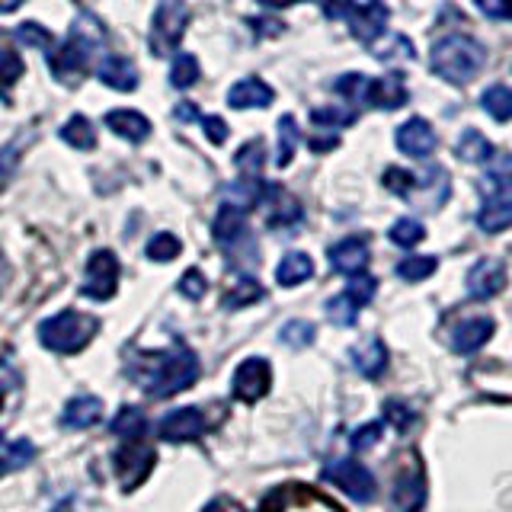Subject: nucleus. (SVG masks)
<instances>
[{"instance_id":"4d7b16f0","label":"nucleus","mask_w":512,"mask_h":512,"mask_svg":"<svg viewBox=\"0 0 512 512\" xmlns=\"http://www.w3.org/2000/svg\"><path fill=\"white\" fill-rule=\"evenodd\" d=\"M352 7H356V0H324V16H330V20H346Z\"/></svg>"},{"instance_id":"603ef678","label":"nucleus","mask_w":512,"mask_h":512,"mask_svg":"<svg viewBox=\"0 0 512 512\" xmlns=\"http://www.w3.org/2000/svg\"><path fill=\"white\" fill-rule=\"evenodd\" d=\"M208 292V279L199 269H186V276L180 279V295H186L189 301H199Z\"/></svg>"},{"instance_id":"f8f14e48","label":"nucleus","mask_w":512,"mask_h":512,"mask_svg":"<svg viewBox=\"0 0 512 512\" xmlns=\"http://www.w3.org/2000/svg\"><path fill=\"white\" fill-rule=\"evenodd\" d=\"M394 138H397V148L404 151L407 157H413V160H426V157H432L436 154V148H439V138H436V128H432L426 119H407L404 125L397 128L394 132Z\"/></svg>"},{"instance_id":"9b49d317","label":"nucleus","mask_w":512,"mask_h":512,"mask_svg":"<svg viewBox=\"0 0 512 512\" xmlns=\"http://www.w3.org/2000/svg\"><path fill=\"white\" fill-rule=\"evenodd\" d=\"M208 420L199 407H180V410H170L164 420L157 426V436L164 442H196L205 436Z\"/></svg>"},{"instance_id":"412c9836","label":"nucleus","mask_w":512,"mask_h":512,"mask_svg":"<svg viewBox=\"0 0 512 512\" xmlns=\"http://www.w3.org/2000/svg\"><path fill=\"white\" fill-rule=\"evenodd\" d=\"M349 359H352V365H356L359 375L375 381L384 375V368H388V349H384V343L378 340V336H368V340H362L359 346H352Z\"/></svg>"},{"instance_id":"7ed1b4c3","label":"nucleus","mask_w":512,"mask_h":512,"mask_svg":"<svg viewBox=\"0 0 512 512\" xmlns=\"http://www.w3.org/2000/svg\"><path fill=\"white\" fill-rule=\"evenodd\" d=\"M96 336V320L80 311H61L55 317H45L39 324V340L45 349L58 356H74Z\"/></svg>"},{"instance_id":"3c124183","label":"nucleus","mask_w":512,"mask_h":512,"mask_svg":"<svg viewBox=\"0 0 512 512\" xmlns=\"http://www.w3.org/2000/svg\"><path fill=\"white\" fill-rule=\"evenodd\" d=\"M16 39H20L23 45H36V48H48V42H55L52 32L39 23H23L20 29H16Z\"/></svg>"},{"instance_id":"39448f33","label":"nucleus","mask_w":512,"mask_h":512,"mask_svg":"<svg viewBox=\"0 0 512 512\" xmlns=\"http://www.w3.org/2000/svg\"><path fill=\"white\" fill-rule=\"evenodd\" d=\"M119 288V260L112 250H93L87 260L84 282H80V295L90 301H109Z\"/></svg>"},{"instance_id":"bf43d9fd","label":"nucleus","mask_w":512,"mask_h":512,"mask_svg":"<svg viewBox=\"0 0 512 512\" xmlns=\"http://www.w3.org/2000/svg\"><path fill=\"white\" fill-rule=\"evenodd\" d=\"M173 119L176 122H196L202 116H199V106L196 103H180V106L173 109Z\"/></svg>"},{"instance_id":"a211bd4d","label":"nucleus","mask_w":512,"mask_h":512,"mask_svg":"<svg viewBox=\"0 0 512 512\" xmlns=\"http://www.w3.org/2000/svg\"><path fill=\"white\" fill-rule=\"evenodd\" d=\"M263 202L269 205V212H266L269 228L282 231V228H292V224L301 221V202L295 196H288L282 186H266Z\"/></svg>"},{"instance_id":"58836bf2","label":"nucleus","mask_w":512,"mask_h":512,"mask_svg":"<svg viewBox=\"0 0 512 512\" xmlns=\"http://www.w3.org/2000/svg\"><path fill=\"white\" fill-rule=\"evenodd\" d=\"M359 304L352 301L346 292H340V295H333L330 301H327V317L333 320L336 327H356V320H359Z\"/></svg>"},{"instance_id":"cd10ccee","label":"nucleus","mask_w":512,"mask_h":512,"mask_svg":"<svg viewBox=\"0 0 512 512\" xmlns=\"http://www.w3.org/2000/svg\"><path fill=\"white\" fill-rule=\"evenodd\" d=\"M455 154L464 160V164H487L493 157V144L487 141L484 132H477V128H464L455 144Z\"/></svg>"},{"instance_id":"0eeeda50","label":"nucleus","mask_w":512,"mask_h":512,"mask_svg":"<svg viewBox=\"0 0 512 512\" xmlns=\"http://www.w3.org/2000/svg\"><path fill=\"white\" fill-rule=\"evenodd\" d=\"M90 58H93V48L84 45L80 39H74V36H68L52 55H48V61H52V74L61 80V84H68V87H74L77 80L87 77Z\"/></svg>"},{"instance_id":"052dcab7","label":"nucleus","mask_w":512,"mask_h":512,"mask_svg":"<svg viewBox=\"0 0 512 512\" xmlns=\"http://www.w3.org/2000/svg\"><path fill=\"white\" fill-rule=\"evenodd\" d=\"M202 512H244V509H240V503H234L231 496H218V500H212Z\"/></svg>"},{"instance_id":"473e14b6","label":"nucleus","mask_w":512,"mask_h":512,"mask_svg":"<svg viewBox=\"0 0 512 512\" xmlns=\"http://www.w3.org/2000/svg\"><path fill=\"white\" fill-rule=\"evenodd\" d=\"M32 458H36V445H32L29 439H16V442H10V445L4 448V452H0V477L26 468V464H29Z\"/></svg>"},{"instance_id":"8fccbe9b","label":"nucleus","mask_w":512,"mask_h":512,"mask_svg":"<svg viewBox=\"0 0 512 512\" xmlns=\"http://www.w3.org/2000/svg\"><path fill=\"white\" fill-rule=\"evenodd\" d=\"M381 432H384V423L381 420H372V423L359 426L356 432H352V439H349L352 452H365V448H372L381 439Z\"/></svg>"},{"instance_id":"a19ab883","label":"nucleus","mask_w":512,"mask_h":512,"mask_svg":"<svg viewBox=\"0 0 512 512\" xmlns=\"http://www.w3.org/2000/svg\"><path fill=\"white\" fill-rule=\"evenodd\" d=\"M199 80V58L196 55H176L170 68V84L176 90H189Z\"/></svg>"},{"instance_id":"13d9d810","label":"nucleus","mask_w":512,"mask_h":512,"mask_svg":"<svg viewBox=\"0 0 512 512\" xmlns=\"http://www.w3.org/2000/svg\"><path fill=\"white\" fill-rule=\"evenodd\" d=\"M336 144H340V135H314L311 138V151L314 154H327V151H336Z\"/></svg>"},{"instance_id":"4be33fe9","label":"nucleus","mask_w":512,"mask_h":512,"mask_svg":"<svg viewBox=\"0 0 512 512\" xmlns=\"http://www.w3.org/2000/svg\"><path fill=\"white\" fill-rule=\"evenodd\" d=\"M276 100L269 84H263L260 77H247V80H237L228 93V106L231 109H263Z\"/></svg>"},{"instance_id":"de8ad7c7","label":"nucleus","mask_w":512,"mask_h":512,"mask_svg":"<svg viewBox=\"0 0 512 512\" xmlns=\"http://www.w3.org/2000/svg\"><path fill=\"white\" fill-rule=\"evenodd\" d=\"M20 74H23V58L16 55L13 48L0 45V96H4V90H7Z\"/></svg>"},{"instance_id":"5fc2aeb1","label":"nucleus","mask_w":512,"mask_h":512,"mask_svg":"<svg viewBox=\"0 0 512 512\" xmlns=\"http://www.w3.org/2000/svg\"><path fill=\"white\" fill-rule=\"evenodd\" d=\"M384 420L394 423L397 429H407L413 423V413L400 404V400H388V404H384Z\"/></svg>"},{"instance_id":"f257e3e1","label":"nucleus","mask_w":512,"mask_h":512,"mask_svg":"<svg viewBox=\"0 0 512 512\" xmlns=\"http://www.w3.org/2000/svg\"><path fill=\"white\" fill-rule=\"evenodd\" d=\"M132 378L151 397H173L199 381V359L186 346L167 352H144L132 365Z\"/></svg>"},{"instance_id":"79ce46f5","label":"nucleus","mask_w":512,"mask_h":512,"mask_svg":"<svg viewBox=\"0 0 512 512\" xmlns=\"http://www.w3.org/2000/svg\"><path fill=\"white\" fill-rule=\"evenodd\" d=\"M279 340L288 349H308L317 340V330H314V324H308V320H288L279 333Z\"/></svg>"},{"instance_id":"1a4fd4ad","label":"nucleus","mask_w":512,"mask_h":512,"mask_svg":"<svg viewBox=\"0 0 512 512\" xmlns=\"http://www.w3.org/2000/svg\"><path fill=\"white\" fill-rule=\"evenodd\" d=\"M448 196H452L448 173L439 164H432V167H423L420 173H416V186L407 199L416 208H423V212H436V208H442L448 202Z\"/></svg>"},{"instance_id":"49530a36","label":"nucleus","mask_w":512,"mask_h":512,"mask_svg":"<svg viewBox=\"0 0 512 512\" xmlns=\"http://www.w3.org/2000/svg\"><path fill=\"white\" fill-rule=\"evenodd\" d=\"M375 292H378V279L375 276H368V272H359V276H349V282H346V295L359 304V308H365L368 301L375 298Z\"/></svg>"},{"instance_id":"4c0bfd02","label":"nucleus","mask_w":512,"mask_h":512,"mask_svg":"<svg viewBox=\"0 0 512 512\" xmlns=\"http://www.w3.org/2000/svg\"><path fill=\"white\" fill-rule=\"evenodd\" d=\"M439 269V260L436 256H407V260H400L397 263V276L404 279V282H423V279H429L432 272Z\"/></svg>"},{"instance_id":"37998d69","label":"nucleus","mask_w":512,"mask_h":512,"mask_svg":"<svg viewBox=\"0 0 512 512\" xmlns=\"http://www.w3.org/2000/svg\"><path fill=\"white\" fill-rule=\"evenodd\" d=\"M112 432H116L119 439H141L144 436V413L135 407H122L116 413V420H112Z\"/></svg>"},{"instance_id":"6ab92c4d","label":"nucleus","mask_w":512,"mask_h":512,"mask_svg":"<svg viewBox=\"0 0 512 512\" xmlns=\"http://www.w3.org/2000/svg\"><path fill=\"white\" fill-rule=\"evenodd\" d=\"M100 420H103V400L93 394L71 397L61 410V426H68V429H90Z\"/></svg>"},{"instance_id":"bb28decb","label":"nucleus","mask_w":512,"mask_h":512,"mask_svg":"<svg viewBox=\"0 0 512 512\" xmlns=\"http://www.w3.org/2000/svg\"><path fill=\"white\" fill-rule=\"evenodd\" d=\"M311 276H314V260H311L308 253H301V250L282 256V263L276 269V282L282 288H295L301 282H308Z\"/></svg>"},{"instance_id":"6e6d98bb","label":"nucleus","mask_w":512,"mask_h":512,"mask_svg":"<svg viewBox=\"0 0 512 512\" xmlns=\"http://www.w3.org/2000/svg\"><path fill=\"white\" fill-rule=\"evenodd\" d=\"M202 128H205V138L212 144L228 141V122H224L221 116H202Z\"/></svg>"},{"instance_id":"864d4df0","label":"nucleus","mask_w":512,"mask_h":512,"mask_svg":"<svg viewBox=\"0 0 512 512\" xmlns=\"http://www.w3.org/2000/svg\"><path fill=\"white\" fill-rule=\"evenodd\" d=\"M474 7L490 16V20H509L512 23V0H474Z\"/></svg>"},{"instance_id":"0e129e2a","label":"nucleus","mask_w":512,"mask_h":512,"mask_svg":"<svg viewBox=\"0 0 512 512\" xmlns=\"http://www.w3.org/2000/svg\"><path fill=\"white\" fill-rule=\"evenodd\" d=\"M26 0H0V13H10V10H16V7H23Z\"/></svg>"},{"instance_id":"f704fd0d","label":"nucleus","mask_w":512,"mask_h":512,"mask_svg":"<svg viewBox=\"0 0 512 512\" xmlns=\"http://www.w3.org/2000/svg\"><path fill=\"white\" fill-rule=\"evenodd\" d=\"M266 292H263V285L256 282L253 276H244V279H237V285L231 288L228 295H224V308L228 311H237V308H247V304H256Z\"/></svg>"},{"instance_id":"dca6fc26","label":"nucleus","mask_w":512,"mask_h":512,"mask_svg":"<svg viewBox=\"0 0 512 512\" xmlns=\"http://www.w3.org/2000/svg\"><path fill=\"white\" fill-rule=\"evenodd\" d=\"M506 288V266L500 260H480L468 272V295L477 301H490Z\"/></svg>"},{"instance_id":"a878e982","label":"nucleus","mask_w":512,"mask_h":512,"mask_svg":"<svg viewBox=\"0 0 512 512\" xmlns=\"http://www.w3.org/2000/svg\"><path fill=\"white\" fill-rule=\"evenodd\" d=\"M221 196H224V205H234V208H244V212H250V208H256L263 202L266 183H260L256 176H244V180L224 186Z\"/></svg>"},{"instance_id":"680f3d73","label":"nucleus","mask_w":512,"mask_h":512,"mask_svg":"<svg viewBox=\"0 0 512 512\" xmlns=\"http://www.w3.org/2000/svg\"><path fill=\"white\" fill-rule=\"evenodd\" d=\"M256 4H263V7H269V10H285V7L301 4V0H256Z\"/></svg>"},{"instance_id":"c03bdc74","label":"nucleus","mask_w":512,"mask_h":512,"mask_svg":"<svg viewBox=\"0 0 512 512\" xmlns=\"http://www.w3.org/2000/svg\"><path fill=\"white\" fill-rule=\"evenodd\" d=\"M388 237L394 240L397 247H416L420 240L426 237V228L416 218H400V221H394L391 224V231H388Z\"/></svg>"},{"instance_id":"a18cd8bd","label":"nucleus","mask_w":512,"mask_h":512,"mask_svg":"<svg viewBox=\"0 0 512 512\" xmlns=\"http://www.w3.org/2000/svg\"><path fill=\"white\" fill-rule=\"evenodd\" d=\"M381 183H384V189H391L394 196H410L413 192V186H416V173L413 170H407V167H388L384 170V176H381Z\"/></svg>"},{"instance_id":"6e6552de","label":"nucleus","mask_w":512,"mask_h":512,"mask_svg":"<svg viewBox=\"0 0 512 512\" xmlns=\"http://www.w3.org/2000/svg\"><path fill=\"white\" fill-rule=\"evenodd\" d=\"M272 388V365L260 356H250L237 365L234 372V381H231V391L237 400H244V404H256V400H263Z\"/></svg>"},{"instance_id":"f3484780","label":"nucleus","mask_w":512,"mask_h":512,"mask_svg":"<svg viewBox=\"0 0 512 512\" xmlns=\"http://www.w3.org/2000/svg\"><path fill=\"white\" fill-rule=\"evenodd\" d=\"M493 333H496L493 317H468L452 330V349L458 356H471V352L484 349L490 343Z\"/></svg>"},{"instance_id":"b1692460","label":"nucleus","mask_w":512,"mask_h":512,"mask_svg":"<svg viewBox=\"0 0 512 512\" xmlns=\"http://www.w3.org/2000/svg\"><path fill=\"white\" fill-rule=\"evenodd\" d=\"M103 122H106V128L112 135H119L125 141H135V144L151 135V122L135 109H112V112H106Z\"/></svg>"},{"instance_id":"e433bc0d","label":"nucleus","mask_w":512,"mask_h":512,"mask_svg":"<svg viewBox=\"0 0 512 512\" xmlns=\"http://www.w3.org/2000/svg\"><path fill=\"white\" fill-rule=\"evenodd\" d=\"M183 244H180V237L176 234H167V231H160L148 240V247H144V253H148V260L154 263H173L176 256H180Z\"/></svg>"},{"instance_id":"09e8293b","label":"nucleus","mask_w":512,"mask_h":512,"mask_svg":"<svg viewBox=\"0 0 512 512\" xmlns=\"http://www.w3.org/2000/svg\"><path fill=\"white\" fill-rule=\"evenodd\" d=\"M311 122L317 128H340V125H352L356 122V112L352 109H314L311 112Z\"/></svg>"},{"instance_id":"c9c22d12","label":"nucleus","mask_w":512,"mask_h":512,"mask_svg":"<svg viewBox=\"0 0 512 512\" xmlns=\"http://www.w3.org/2000/svg\"><path fill=\"white\" fill-rule=\"evenodd\" d=\"M368 87H372V77H365V74H343V77H336V93L343 96V100H349L352 106H362L368 103Z\"/></svg>"},{"instance_id":"393cba45","label":"nucleus","mask_w":512,"mask_h":512,"mask_svg":"<svg viewBox=\"0 0 512 512\" xmlns=\"http://www.w3.org/2000/svg\"><path fill=\"white\" fill-rule=\"evenodd\" d=\"M247 234V212L244 208H234V205H221V212L212 221V237L224 247H234L237 240H244Z\"/></svg>"},{"instance_id":"aec40b11","label":"nucleus","mask_w":512,"mask_h":512,"mask_svg":"<svg viewBox=\"0 0 512 512\" xmlns=\"http://www.w3.org/2000/svg\"><path fill=\"white\" fill-rule=\"evenodd\" d=\"M407 103H410V93L404 87V77L394 71L372 80V87H368V106H375V109H400Z\"/></svg>"},{"instance_id":"ea45409f","label":"nucleus","mask_w":512,"mask_h":512,"mask_svg":"<svg viewBox=\"0 0 512 512\" xmlns=\"http://www.w3.org/2000/svg\"><path fill=\"white\" fill-rule=\"evenodd\" d=\"M234 164L244 176H260V170L266 167V148L263 141H247L244 148L234 154Z\"/></svg>"},{"instance_id":"72a5a7b5","label":"nucleus","mask_w":512,"mask_h":512,"mask_svg":"<svg viewBox=\"0 0 512 512\" xmlns=\"http://www.w3.org/2000/svg\"><path fill=\"white\" fill-rule=\"evenodd\" d=\"M301 144V128L292 116H282L279 119V154H276V167H288L292 157Z\"/></svg>"},{"instance_id":"f03ea898","label":"nucleus","mask_w":512,"mask_h":512,"mask_svg":"<svg viewBox=\"0 0 512 512\" xmlns=\"http://www.w3.org/2000/svg\"><path fill=\"white\" fill-rule=\"evenodd\" d=\"M429 64L448 84H471V80L484 71L487 64V48L471 36H445L432 45Z\"/></svg>"},{"instance_id":"ddd939ff","label":"nucleus","mask_w":512,"mask_h":512,"mask_svg":"<svg viewBox=\"0 0 512 512\" xmlns=\"http://www.w3.org/2000/svg\"><path fill=\"white\" fill-rule=\"evenodd\" d=\"M512 224V189H487L480 196L477 228L487 234H500Z\"/></svg>"},{"instance_id":"2eb2a0df","label":"nucleus","mask_w":512,"mask_h":512,"mask_svg":"<svg viewBox=\"0 0 512 512\" xmlns=\"http://www.w3.org/2000/svg\"><path fill=\"white\" fill-rule=\"evenodd\" d=\"M368 260H372V250L362 237H343L330 247V266L340 272V276H359V272L368 269Z\"/></svg>"},{"instance_id":"20e7f679","label":"nucleus","mask_w":512,"mask_h":512,"mask_svg":"<svg viewBox=\"0 0 512 512\" xmlns=\"http://www.w3.org/2000/svg\"><path fill=\"white\" fill-rule=\"evenodd\" d=\"M189 26V7L186 0H160L154 23H151V52L170 55L180 45L183 32Z\"/></svg>"},{"instance_id":"5701e85b","label":"nucleus","mask_w":512,"mask_h":512,"mask_svg":"<svg viewBox=\"0 0 512 512\" xmlns=\"http://www.w3.org/2000/svg\"><path fill=\"white\" fill-rule=\"evenodd\" d=\"M96 77L103 80L109 90H119V93H128L138 87V71L135 64L122 58V55H109L100 61V68H96Z\"/></svg>"},{"instance_id":"69168bd1","label":"nucleus","mask_w":512,"mask_h":512,"mask_svg":"<svg viewBox=\"0 0 512 512\" xmlns=\"http://www.w3.org/2000/svg\"><path fill=\"white\" fill-rule=\"evenodd\" d=\"M52 512H74V506H71V500H64V503H58Z\"/></svg>"},{"instance_id":"e2e57ef3","label":"nucleus","mask_w":512,"mask_h":512,"mask_svg":"<svg viewBox=\"0 0 512 512\" xmlns=\"http://www.w3.org/2000/svg\"><path fill=\"white\" fill-rule=\"evenodd\" d=\"M256 32H263V36H272V32H282V23H260V20H250Z\"/></svg>"},{"instance_id":"9d476101","label":"nucleus","mask_w":512,"mask_h":512,"mask_svg":"<svg viewBox=\"0 0 512 512\" xmlns=\"http://www.w3.org/2000/svg\"><path fill=\"white\" fill-rule=\"evenodd\" d=\"M116 477L122 480L125 490H135L144 477L151 474L154 468V452L151 448H144L141 439H125V445L116 452Z\"/></svg>"},{"instance_id":"423d86ee","label":"nucleus","mask_w":512,"mask_h":512,"mask_svg":"<svg viewBox=\"0 0 512 512\" xmlns=\"http://www.w3.org/2000/svg\"><path fill=\"white\" fill-rule=\"evenodd\" d=\"M324 480L340 487L356 503H368L375 496V474L362 461H333L324 468Z\"/></svg>"},{"instance_id":"4468645a","label":"nucleus","mask_w":512,"mask_h":512,"mask_svg":"<svg viewBox=\"0 0 512 512\" xmlns=\"http://www.w3.org/2000/svg\"><path fill=\"white\" fill-rule=\"evenodd\" d=\"M349 20V32L359 42L372 45L378 36H384V26H388V7L381 0H368L362 7H352V13L346 16Z\"/></svg>"},{"instance_id":"c756f323","label":"nucleus","mask_w":512,"mask_h":512,"mask_svg":"<svg viewBox=\"0 0 512 512\" xmlns=\"http://www.w3.org/2000/svg\"><path fill=\"white\" fill-rule=\"evenodd\" d=\"M477 186H480V192H487V189H512V154L509 151L493 154Z\"/></svg>"},{"instance_id":"c85d7f7f","label":"nucleus","mask_w":512,"mask_h":512,"mask_svg":"<svg viewBox=\"0 0 512 512\" xmlns=\"http://www.w3.org/2000/svg\"><path fill=\"white\" fill-rule=\"evenodd\" d=\"M368 52H372L378 61H384V64H397V61H410L416 52H413V42L407 39V36H378L375 39V45H368Z\"/></svg>"},{"instance_id":"338daca9","label":"nucleus","mask_w":512,"mask_h":512,"mask_svg":"<svg viewBox=\"0 0 512 512\" xmlns=\"http://www.w3.org/2000/svg\"><path fill=\"white\" fill-rule=\"evenodd\" d=\"M0 407H4V391H0Z\"/></svg>"},{"instance_id":"2f4dec72","label":"nucleus","mask_w":512,"mask_h":512,"mask_svg":"<svg viewBox=\"0 0 512 512\" xmlns=\"http://www.w3.org/2000/svg\"><path fill=\"white\" fill-rule=\"evenodd\" d=\"M480 106H484L487 116H493L496 122H509L512 119V90L503 84H493L480 96Z\"/></svg>"},{"instance_id":"7c9ffc66","label":"nucleus","mask_w":512,"mask_h":512,"mask_svg":"<svg viewBox=\"0 0 512 512\" xmlns=\"http://www.w3.org/2000/svg\"><path fill=\"white\" fill-rule=\"evenodd\" d=\"M61 141L71 144L77 151H93L96 148V132L84 116H71L61 125Z\"/></svg>"}]
</instances>
